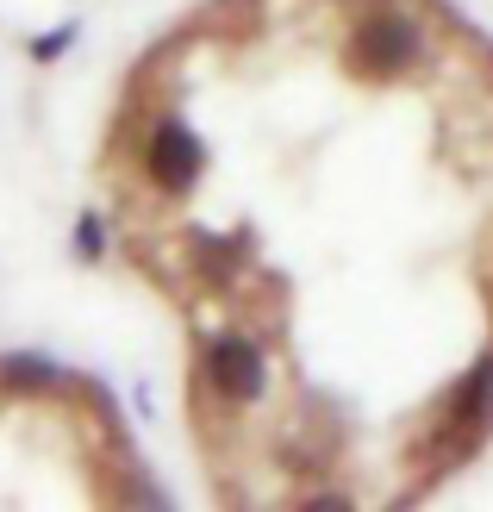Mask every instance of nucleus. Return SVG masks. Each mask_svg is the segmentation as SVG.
I'll return each mask as SVG.
<instances>
[{
  "instance_id": "f257e3e1",
  "label": "nucleus",
  "mask_w": 493,
  "mask_h": 512,
  "mask_svg": "<svg viewBox=\"0 0 493 512\" xmlns=\"http://www.w3.org/2000/svg\"><path fill=\"white\" fill-rule=\"evenodd\" d=\"M225 506L425 500L493 419V38L444 0H206L100 150Z\"/></svg>"
}]
</instances>
